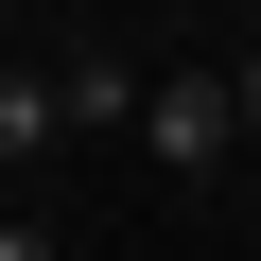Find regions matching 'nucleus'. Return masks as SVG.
I'll list each match as a JSON object with an SVG mask.
<instances>
[{
	"label": "nucleus",
	"mask_w": 261,
	"mask_h": 261,
	"mask_svg": "<svg viewBox=\"0 0 261 261\" xmlns=\"http://www.w3.org/2000/svg\"><path fill=\"white\" fill-rule=\"evenodd\" d=\"M226 87H244V140H261V35H244V53H226Z\"/></svg>",
	"instance_id": "obj_5"
},
{
	"label": "nucleus",
	"mask_w": 261,
	"mask_h": 261,
	"mask_svg": "<svg viewBox=\"0 0 261 261\" xmlns=\"http://www.w3.org/2000/svg\"><path fill=\"white\" fill-rule=\"evenodd\" d=\"M140 140H157L174 174H226V140H244V87H226V53L157 70V105H140Z\"/></svg>",
	"instance_id": "obj_1"
},
{
	"label": "nucleus",
	"mask_w": 261,
	"mask_h": 261,
	"mask_svg": "<svg viewBox=\"0 0 261 261\" xmlns=\"http://www.w3.org/2000/svg\"><path fill=\"white\" fill-rule=\"evenodd\" d=\"M0 261H53V226H35V209H0Z\"/></svg>",
	"instance_id": "obj_4"
},
{
	"label": "nucleus",
	"mask_w": 261,
	"mask_h": 261,
	"mask_svg": "<svg viewBox=\"0 0 261 261\" xmlns=\"http://www.w3.org/2000/svg\"><path fill=\"white\" fill-rule=\"evenodd\" d=\"M70 140V70H0V174H35Z\"/></svg>",
	"instance_id": "obj_2"
},
{
	"label": "nucleus",
	"mask_w": 261,
	"mask_h": 261,
	"mask_svg": "<svg viewBox=\"0 0 261 261\" xmlns=\"http://www.w3.org/2000/svg\"><path fill=\"white\" fill-rule=\"evenodd\" d=\"M157 105V70H122V53H70V122H87V140H105V122H140Z\"/></svg>",
	"instance_id": "obj_3"
}]
</instances>
